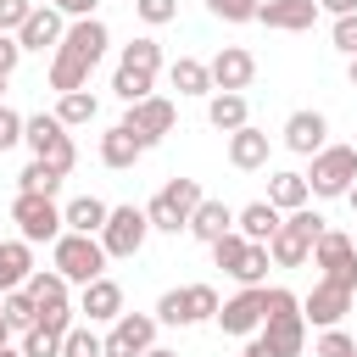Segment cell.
<instances>
[{
  "label": "cell",
  "instance_id": "obj_19",
  "mask_svg": "<svg viewBox=\"0 0 357 357\" xmlns=\"http://www.w3.org/2000/svg\"><path fill=\"white\" fill-rule=\"evenodd\" d=\"M262 340H268L279 357H301V346H307V312H279V318H262Z\"/></svg>",
  "mask_w": 357,
  "mask_h": 357
},
{
  "label": "cell",
  "instance_id": "obj_11",
  "mask_svg": "<svg viewBox=\"0 0 357 357\" xmlns=\"http://www.w3.org/2000/svg\"><path fill=\"white\" fill-rule=\"evenodd\" d=\"M351 284H340V279H318L312 284V296L301 301V312H307V324H318V329H335L346 312H351Z\"/></svg>",
  "mask_w": 357,
  "mask_h": 357
},
{
  "label": "cell",
  "instance_id": "obj_18",
  "mask_svg": "<svg viewBox=\"0 0 357 357\" xmlns=\"http://www.w3.org/2000/svg\"><path fill=\"white\" fill-rule=\"evenodd\" d=\"M324 134H329L324 112H290V117H284V145H290L296 156H318V151H324Z\"/></svg>",
  "mask_w": 357,
  "mask_h": 357
},
{
  "label": "cell",
  "instance_id": "obj_47",
  "mask_svg": "<svg viewBox=\"0 0 357 357\" xmlns=\"http://www.w3.org/2000/svg\"><path fill=\"white\" fill-rule=\"evenodd\" d=\"M39 324H45L50 335H67V329H73V307H45V312H39Z\"/></svg>",
  "mask_w": 357,
  "mask_h": 357
},
{
  "label": "cell",
  "instance_id": "obj_25",
  "mask_svg": "<svg viewBox=\"0 0 357 357\" xmlns=\"http://www.w3.org/2000/svg\"><path fill=\"white\" fill-rule=\"evenodd\" d=\"M268 201H273L279 212H296V206H307V201H312V184H307V173H273V178H268Z\"/></svg>",
  "mask_w": 357,
  "mask_h": 357
},
{
  "label": "cell",
  "instance_id": "obj_55",
  "mask_svg": "<svg viewBox=\"0 0 357 357\" xmlns=\"http://www.w3.org/2000/svg\"><path fill=\"white\" fill-rule=\"evenodd\" d=\"M351 89H357V56H351Z\"/></svg>",
  "mask_w": 357,
  "mask_h": 357
},
{
  "label": "cell",
  "instance_id": "obj_3",
  "mask_svg": "<svg viewBox=\"0 0 357 357\" xmlns=\"http://www.w3.org/2000/svg\"><path fill=\"white\" fill-rule=\"evenodd\" d=\"M201 201H206V195H201V184H195V178H167V184L145 201V218H151V229L178 234V229H190V212H195Z\"/></svg>",
  "mask_w": 357,
  "mask_h": 357
},
{
  "label": "cell",
  "instance_id": "obj_52",
  "mask_svg": "<svg viewBox=\"0 0 357 357\" xmlns=\"http://www.w3.org/2000/svg\"><path fill=\"white\" fill-rule=\"evenodd\" d=\"M145 357H178V351H167V346H151V351H145Z\"/></svg>",
  "mask_w": 357,
  "mask_h": 357
},
{
  "label": "cell",
  "instance_id": "obj_53",
  "mask_svg": "<svg viewBox=\"0 0 357 357\" xmlns=\"http://www.w3.org/2000/svg\"><path fill=\"white\" fill-rule=\"evenodd\" d=\"M0 357H28V351L22 346H0Z\"/></svg>",
  "mask_w": 357,
  "mask_h": 357
},
{
  "label": "cell",
  "instance_id": "obj_4",
  "mask_svg": "<svg viewBox=\"0 0 357 357\" xmlns=\"http://www.w3.org/2000/svg\"><path fill=\"white\" fill-rule=\"evenodd\" d=\"M318 234H324V218H318L312 206H296V212L279 223V234L268 240V251H273V268H301V262L312 257Z\"/></svg>",
  "mask_w": 357,
  "mask_h": 357
},
{
  "label": "cell",
  "instance_id": "obj_26",
  "mask_svg": "<svg viewBox=\"0 0 357 357\" xmlns=\"http://www.w3.org/2000/svg\"><path fill=\"white\" fill-rule=\"evenodd\" d=\"M229 229H234V212H229L223 201H201V206L190 212V234L206 240V245H212L218 234H229Z\"/></svg>",
  "mask_w": 357,
  "mask_h": 357
},
{
  "label": "cell",
  "instance_id": "obj_56",
  "mask_svg": "<svg viewBox=\"0 0 357 357\" xmlns=\"http://www.w3.org/2000/svg\"><path fill=\"white\" fill-rule=\"evenodd\" d=\"M0 95H6V73H0ZM0 106H6V100H0Z\"/></svg>",
  "mask_w": 357,
  "mask_h": 357
},
{
  "label": "cell",
  "instance_id": "obj_50",
  "mask_svg": "<svg viewBox=\"0 0 357 357\" xmlns=\"http://www.w3.org/2000/svg\"><path fill=\"white\" fill-rule=\"evenodd\" d=\"M245 357H279V351H273V346H268V340H262V335H257V340H251V346H245Z\"/></svg>",
  "mask_w": 357,
  "mask_h": 357
},
{
  "label": "cell",
  "instance_id": "obj_38",
  "mask_svg": "<svg viewBox=\"0 0 357 357\" xmlns=\"http://www.w3.org/2000/svg\"><path fill=\"white\" fill-rule=\"evenodd\" d=\"M206 11H212L218 22H257L262 0H206Z\"/></svg>",
  "mask_w": 357,
  "mask_h": 357
},
{
  "label": "cell",
  "instance_id": "obj_15",
  "mask_svg": "<svg viewBox=\"0 0 357 357\" xmlns=\"http://www.w3.org/2000/svg\"><path fill=\"white\" fill-rule=\"evenodd\" d=\"M106 45H112V33H106V22H100V17H73V22H67V39H61V50H67V56H78V61H89V67H95V61L106 56Z\"/></svg>",
  "mask_w": 357,
  "mask_h": 357
},
{
  "label": "cell",
  "instance_id": "obj_31",
  "mask_svg": "<svg viewBox=\"0 0 357 357\" xmlns=\"http://www.w3.org/2000/svg\"><path fill=\"white\" fill-rule=\"evenodd\" d=\"M245 251H251V240H245L240 229H229V234L212 240V262H218L223 273H240V268H245Z\"/></svg>",
  "mask_w": 357,
  "mask_h": 357
},
{
  "label": "cell",
  "instance_id": "obj_29",
  "mask_svg": "<svg viewBox=\"0 0 357 357\" xmlns=\"http://www.w3.org/2000/svg\"><path fill=\"white\" fill-rule=\"evenodd\" d=\"M28 296L39 301V312H45V307H67V273L33 268V273H28Z\"/></svg>",
  "mask_w": 357,
  "mask_h": 357
},
{
  "label": "cell",
  "instance_id": "obj_9",
  "mask_svg": "<svg viewBox=\"0 0 357 357\" xmlns=\"http://www.w3.org/2000/svg\"><path fill=\"white\" fill-rule=\"evenodd\" d=\"M312 268H324V279H340L357 290V245L340 234V229H324L318 245H312Z\"/></svg>",
  "mask_w": 357,
  "mask_h": 357
},
{
  "label": "cell",
  "instance_id": "obj_43",
  "mask_svg": "<svg viewBox=\"0 0 357 357\" xmlns=\"http://www.w3.org/2000/svg\"><path fill=\"white\" fill-rule=\"evenodd\" d=\"M156 324H190V312H184V290H167V296L156 301Z\"/></svg>",
  "mask_w": 357,
  "mask_h": 357
},
{
  "label": "cell",
  "instance_id": "obj_49",
  "mask_svg": "<svg viewBox=\"0 0 357 357\" xmlns=\"http://www.w3.org/2000/svg\"><path fill=\"white\" fill-rule=\"evenodd\" d=\"M318 11H329V17H346V11H357V0H318Z\"/></svg>",
  "mask_w": 357,
  "mask_h": 357
},
{
  "label": "cell",
  "instance_id": "obj_30",
  "mask_svg": "<svg viewBox=\"0 0 357 357\" xmlns=\"http://www.w3.org/2000/svg\"><path fill=\"white\" fill-rule=\"evenodd\" d=\"M61 134H67V123H61L56 112H39V117H28V128H22V139H28V151H33V156H45V151H50Z\"/></svg>",
  "mask_w": 357,
  "mask_h": 357
},
{
  "label": "cell",
  "instance_id": "obj_33",
  "mask_svg": "<svg viewBox=\"0 0 357 357\" xmlns=\"http://www.w3.org/2000/svg\"><path fill=\"white\" fill-rule=\"evenodd\" d=\"M95 112H100V106H95V95H84V89H67V95L56 100V117H61L67 128H78V123H95Z\"/></svg>",
  "mask_w": 357,
  "mask_h": 357
},
{
  "label": "cell",
  "instance_id": "obj_40",
  "mask_svg": "<svg viewBox=\"0 0 357 357\" xmlns=\"http://www.w3.org/2000/svg\"><path fill=\"white\" fill-rule=\"evenodd\" d=\"M312 357H357V340L335 324V329H324L318 335V346H312Z\"/></svg>",
  "mask_w": 357,
  "mask_h": 357
},
{
  "label": "cell",
  "instance_id": "obj_6",
  "mask_svg": "<svg viewBox=\"0 0 357 357\" xmlns=\"http://www.w3.org/2000/svg\"><path fill=\"white\" fill-rule=\"evenodd\" d=\"M11 223L22 229V240H56L61 229H67V218H61V206H56V195H33V190H17V201H11Z\"/></svg>",
  "mask_w": 357,
  "mask_h": 357
},
{
  "label": "cell",
  "instance_id": "obj_12",
  "mask_svg": "<svg viewBox=\"0 0 357 357\" xmlns=\"http://www.w3.org/2000/svg\"><path fill=\"white\" fill-rule=\"evenodd\" d=\"M262 312H268V284H245L234 301L218 307V324H223V335H257Z\"/></svg>",
  "mask_w": 357,
  "mask_h": 357
},
{
  "label": "cell",
  "instance_id": "obj_21",
  "mask_svg": "<svg viewBox=\"0 0 357 357\" xmlns=\"http://www.w3.org/2000/svg\"><path fill=\"white\" fill-rule=\"evenodd\" d=\"M33 273V240H0V296L22 290Z\"/></svg>",
  "mask_w": 357,
  "mask_h": 357
},
{
  "label": "cell",
  "instance_id": "obj_13",
  "mask_svg": "<svg viewBox=\"0 0 357 357\" xmlns=\"http://www.w3.org/2000/svg\"><path fill=\"white\" fill-rule=\"evenodd\" d=\"M17 39H22V50H45V45L56 50V45L67 39V11H56L50 0H45V6H33V11H28V22L17 28Z\"/></svg>",
  "mask_w": 357,
  "mask_h": 357
},
{
  "label": "cell",
  "instance_id": "obj_28",
  "mask_svg": "<svg viewBox=\"0 0 357 357\" xmlns=\"http://www.w3.org/2000/svg\"><path fill=\"white\" fill-rule=\"evenodd\" d=\"M206 123H212V128H223V134L245 128V123H251V112H245V95H234V89L212 95V106H206Z\"/></svg>",
  "mask_w": 357,
  "mask_h": 357
},
{
  "label": "cell",
  "instance_id": "obj_16",
  "mask_svg": "<svg viewBox=\"0 0 357 357\" xmlns=\"http://www.w3.org/2000/svg\"><path fill=\"white\" fill-rule=\"evenodd\" d=\"M257 22L262 28H279V33H301V28L318 22V0H262Z\"/></svg>",
  "mask_w": 357,
  "mask_h": 357
},
{
  "label": "cell",
  "instance_id": "obj_23",
  "mask_svg": "<svg viewBox=\"0 0 357 357\" xmlns=\"http://www.w3.org/2000/svg\"><path fill=\"white\" fill-rule=\"evenodd\" d=\"M61 218H67V229H78V234H100L106 218H112V206H106L100 195H73V201L61 206Z\"/></svg>",
  "mask_w": 357,
  "mask_h": 357
},
{
  "label": "cell",
  "instance_id": "obj_54",
  "mask_svg": "<svg viewBox=\"0 0 357 357\" xmlns=\"http://www.w3.org/2000/svg\"><path fill=\"white\" fill-rule=\"evenodd\" d=\"M346 201H351V212H357V184H351V190H346Z\"/></svg>",
  "mask_w": 357,
  "mask_h": 357
},
{
  "label": "cell",
  "instance_id": "obj_14",
  "mask_svg": "<svg viewBox=\"0 0 357 357\" xmlns=\"http://www.w3.org/2000/svg\"><path fill=\"white\" fill-rule=\"evenodd\" d=\"M206 67H212V89H234V95L251 89V78H257V56L240 50V45H223Z\"/></svg>",
  "mask_w": 357,
  "mask_h": 357
},
{
  "label": "cell",
  "instance_id": "obj_22",
  "mask_svg": "<svg viewBox=\"0 0 357 357\" xmlns=\"http://www.w3.org/2000/svg\"><path fill=\"white\" fill-rule=\"evenodd\" d=\"M279 223H284V218H279V206H273V201H251V206H240V212H234V229H240L245 240H257V245H268V240L279 234Z\"/></svg>",
  "mask_w": 357,
  "mask_h": 357
},
{
  "label": "cell",
  "instance_id": "obj_42",
  "mask_svg": "<svg viewBox=\"0 0 357 357\" xmlns=\"http://www.w3.org/2000/svg\"><path fill=\"white\" fill-rule=\"evenodd\" d=\"M22 128H28V117H22V112H11V106H0V151L22 145Z\"/></svg>",
  "mask_w": 357,
  "mask_h": 357
},
{
  "label": "cell",
  "instance_id": "obj_10",
  "mask_svg": "<svg viewBox=\"0 0 357 357\" xmlns=\"http://www.w3.org/2000/svg\"><path fill=\"white\" fill-rule=\"evenodd\" d=\"M151 346H156V318H151V312H123V318H112L106 357H145Z\"/></svg>",
  "mask_w": 357,
  "mask_h": 357
},
{
  "label": "cell",
  "instance_id": "obj_48",
  "mask_svg": "<svg viewBox=\"0 0 357 357\" xmlns=\"http://www.w3.org/2000/svg\"><path fill=\"white\" fill-rule=\"evenodd\" d=\"M56 11H67V17H95V6L100 0H50Z\"/></svg>",
  "mask_w": 357,
  "mask_h": 357
},
{
  "label": "cell",
  "instance_id": "obj_44",
  "mask_svg": "<svg viewBox=\"0 0 357 357\" xmlns=\"http://www.w3.org/2000/svg\"><path fill=\"white\" fill-rule=\"evenodd\" d=\"M28 11H33V0H0V33H17L28 22Z\"/></svg>",
  "mask_w": 357,
  "mask_h": 357
},
{
  "label": "cell",
  "instance_id": "obj_1",
  "mask_svg": "<svg viewBox=\"0 0 357 357\" xmlns=\"http://www.w3.org/2000/svg\"><path fill=\"white\" fill-rule=\"evenodd\" d=\"M50 262H56V273H67V284H89L106 273V245H100V234L67 229L50 240Z\"/></svg>",
  "mask_w": 357,
  "mask_h": 357
},
{
  "label": "cell",
  "instance_id": "obj_2",
  "mask_svg": "<svg viewBox=\"0 0 357 357\" xmlns=\"http://www.w3.org/2000/svg\"><path fill=\"white\" fill-rule=\"evenodd\" d=\"M156 67H162V45L156 39H134V45H123V56H117V73H112V89H117V100H145L151 95V84H156Z\"/></svg>",
  "mask_w": 357,
  "mask_h": 357
},
{
  "label": "cell",
  "instance_id": "obj_41",
  "mask_svg": "<svg viewBox=\"0 0 357 357\" xmlns=\"http://www.w3.org/2000/svg\"><path fill=\"white\" fill-rule=\"evenodd\" d=\"M134 11H139V22L162 28V22H173V17H178V0H134Z\"/></svg>",
  "mask_w": 357,
  "mask_h": 357
},
{
  "label": "cell",
  "instance_id": "obj_20",
  "mask_svg": "<svg viewBox=\"0 0 357 357\" xmlns=\"http://www.w3.org/2000/svg\"><path fill=\"white\" fill-rule=\"evenodd\" d=\"M229 167H240V173H257V167H268V134L262 128H234L229 134Z\"/></svg>",
  "mask_w": 357,
  "mask_h": 357
},
{
  "label": "cell",
  "instance_id": "obj_17",
  "mask_svg": "<svg viewBox=\"0 0 357 357\" xmlns=\"http://www.w3.org/2000/svg\"><path fill=\"white\" fill-rule=\"evenodd\" d=\"M78 312H89V324H112V318H123V284L117 279H89L84 284V296H78Z\"/></svg>",
  "mask_w": 357,
  "mask_h": 357
},
{
  "label": "cell",
  "instance_id": "obj_51",
  "mask_svg": "<svg viewBox=\"0 0 357 357\" xmlns=\"http://www.w3.org/2000/svg\"><path fill=\"white\" fill-rule=\"evenodd\" d=\"M11 335H17V329H11V324H6V307H0V346H6V340H11Z\"/></svg>",
  "mask_w": 357,
  "mask_h": 357
},
{
  "label": "cell",
  "instance_id": "obj_34",
  "mask_svg": "<svg viewBox=\"0 0 357 357\" xmlns=\"http://www.w3.org/2000/svg\"><path fill=\"white\" fill-rule=\"evenodd\" d=\"M61 178H67V173H56V167H50V162H39V156L17 173V184H22V190H33V195H56V190H61Z\"/></svg>",
  "mask_w": 357,
  "mask_h": 357
},
{
  "label": "cell",
  "instance_id": "obj_32",
  "mask_svg": "<svg viewBox=\"0 0 357 357\" xmlns=\"http://www.w3.org/2000/svg\"><path fill=\"white\" fill-rule=\"evenodd\" d=\"M0 307H6V324H11L17 335L39 324V301L28 296V284H22V290H6V296H0Z\"/></svg>",
  "mask_w": 357,
  "mask_h": 357
},
{
  "label": "cell",
  "instance_id": "obj_27",
  "mask_svg": "<svg viewBox=\"0 0 357 357\" xmlns=\"http://www.w3.org/2000/svg\"><path fill=\"white\" fill-rule=\"evenodd\" d=\"M167 78H173L178 95H212V67L195 61V56H178V61L167 67Z\"/></svg>",
  "mask_w": 357,
  "mask_h": 357
},
{
  "label": "cell",
  "instance_id": "obj_5",
  "mask_svg": "<svg viewBox=\"0 0 357 357\" xmlns=\"http://www.w3.org/2000/svg\"><path fill=\"white\" fill-rule=\"evenodd\" d=\"M307 184H312V195H324V201L346 195V190L357 184V145H324V151L312 156Z\"/></svg>",
  "mask_w": 357,
  "mask_h": 357
},
{
  "label": "cell",
  "instance_id": "obj_35",
  "mask_svg": "<svg viewBox=\"0 0 357 357\" xmlns=\"http://www.w3.org/2000/svg\"><path fill=\"white\" fill-rule=\"evenodd\" d=\"M218 290L212 284H184V312H190V324H206V318H218Z\"/></svg>",
  "mask_w": 357,
  "mask_h": 357
},
{
  "label": "cell",
  "instance_id": "obj_37",
  "mask_svg": "<svg viewBox=\"0 0 357 357\" xmlns=\"http://www.w3.org/2000/svg\"><path fill=\"white\" fill-rule=\"evenodd\" d=\"M61 340H67V335H50L45 324L22 329V351H28V357H61Z\"/></svg>",
  "mask_w": 357,
  "mask_h": 357
},
{
  "label": "cell",
  "instance_id": "obj_45",
  "mask_svg": "<svg viewBox=\"0 0 357 357\" xmlns=\"http://www.w3.org/2000/svg\"><path fill=\"white\" fill-rule=\"evenodd\" d=\"M335 45H340L346 56H357V11H346V17H335Z\"/></svg>",
  "mask_w": 357,
  "mask_h": 357
},
{
  "label": "cell",
  "instance_id": "obj_39",
  "mask_svg": "<svg viewBox=\"0 0 357 357\" xmlns=\"http://www.w3.org/2000/svg\"><path fill=\"white\" fill-rule=\"evenodd\" d=\"M268 262H273V251L251 240V251H245V268H240L234 279H240V284H268Z\"/></svg>",
  "mask_w": 357,
  "mask_h": 357
},
{
  "label": "cell",
  "instance_id": "obj_8",
  "mask_svg": "<svg viewBox=\"0 0 357 357\" xmlns=\"http://www.w3.org/2000/svg\"><path fill=\"white\" fill-rule=\"evenodd\" d=\"M173 123H178V112H173V100H162V95H145V100H134L128 112H123V128L151 151L162 134H173Z\"/></svg>",
  "mask_w": 357,
  "mask_h": 357
},
{
  "label": "cell",
  "instance_id": "obj_36",
  "mask_svg": "<svg viewBox=\"0 0 357 357\" xmlns=\"http://www.w3.org/2000/svg\"><path fill=\"white\" fill-rule=\"evenodd\" d=\"M61 357H106V340H100L95 329L73 324V329H67V340H61Z\"/></svg>",
  "mask_w": 357,
  "mask_h": 357
},
{
  "label": "cell",
  "instance_id": "obj_46",
  "mask_svg": "<svg viewBox=\"0 0 357 357\" xmlns=\"http://www.w3.org/2000/svg\"><path fill=\"white\" fill-rule=\"evenodd\" d=\"M17 61H22V39H17V33H0V73L11 78V73H17Z\"/></svg>",
  "mask_w": 357,
  "mask_h": 357
},
{
  "label": "cell",
  "instance_id": "obj_24",
  "mask_svg": "<svg viewBox=\"0 0 357 357\" xmlns=\"http://www.w3.org/2000/svg\"><path fill=\"white\" fill-rule=\"evenodd\" d=\"M139 156H145V145H139V139H134L123 123L100 134V162H106V167H117V173H123V167H134Z\"/></svg>",
  "mask_w": 357,
  "mask_h": 357
},
{
  "label": "cell",
  "instance_id": "obj_7",
  "mask_svg": "<svg viewBox=\"0 0 357 357\" xmlns=\"http://www.w3.org/2000/svg\"><path fill=\"white\" fill-rule=\"evenodd\" d=\"M145 234H151L145 206H112V218L100 229V245H106V257H139Z\"/></svg>",
  "mask_w": 357,
  "mask_h": 357
}]
</instances>
